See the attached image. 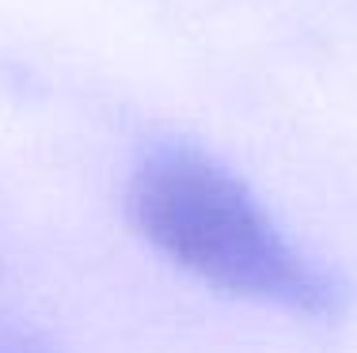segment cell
I'll list each match as a JSON object with an SVG mask.
<instances>
[{"label": "cell", "mask_w": 357, "mask_h": 353, "mask_svg": "<svg viewBox=\"0 0 357 353\" xmlns=\"http://www.w3.org/2000/svg\"><path fill=\"white\" fill-rule=\"evenodd\" d=\"M0 353H54V346L42 342L38 334L23 331V327H4L0 323Z\"/></svg>", "instance_id": "cell-2"}, {"label": "cell", "mask_w": 357, "mask_h": 353, "mask_svg": "<svg viewBox=\"0 0 357 353\" xmlns=\"http://www.w3.org/2000/svg\"><path fill=\"white\" fill-rule=\"evenodd\" d=\"M126 217L152 251L217 292L316 323L354 308L350 281L304 255L248 182L198 145H152L126 182Z\"/></svg>", "instance_id": "cell-1"}]
</instances>
